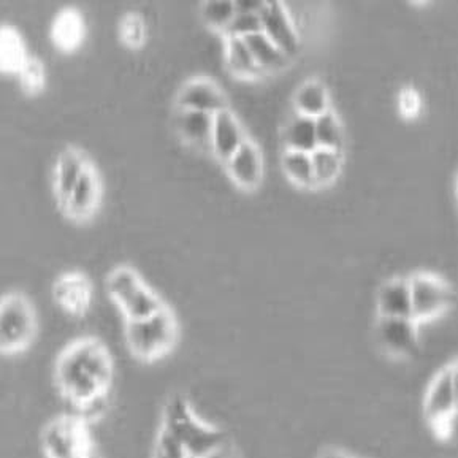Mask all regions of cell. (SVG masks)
Masks as SVG:
<instances>
[{
  "label": "cell",
  "instance_id": "cell-27",
  "mask_svg": "<svg viewBox=\"0 0 458 458\" xmlns=\"http://www.w3.org/2000/svg\"><path fill=\"white\" fill-rule=\"evenodd\" d=\"M283 167H284L287 176L300 186H303V188L316 186L311 154L287 151L283 157Z\"/></svg>",
  "mask_w": 458,
  "mask_h": 458
},
{
  "label": "cell",
  "instance_id": "cell-3",
  "mask_svg": "<svg viewBox=\"0 0 458 458\" xmlns=\"http://www.w3.org/2000/svg\"><path fill=\"white\" fill-rule=\"evenodd\" d=\"M176 340L178 322L168 306L145 319L125 320V343L137 360H159L174 349Z\"/></svg>",
  "mask_w": 458,
  "mask_h": 458
},
{
  "label": "cell",
  "instance_id": "cell-33",
  "mask_svg": "<svg viewBox=\"0 0 458 458\" xmlns=\"http://www.w3.org/2000/svg\"><path fill=\"white\" fill-rule=\"evenodd\" d=\"M265 2H235L236 12L242 13H260Z\"/></svg>",
  "mask_w": 458,
  "mask_h": 458
},
{
  "label": "cell",
  "instance_id": "cell-32",
  "mask_svg": "<svg viewBox=\"0 0 458 458\" xmlns=\"http://www.w3.org/2000/svg\"><path fill=\"white\" fill-rule=\"evenodd\" d=\"M188 452L176 441L174 435H170L165 428H160L156 445H154L153 458H186Z\"/></svg>",
  "mask_w": 458,
  "mask_h": 458
},
{
  "label": "cell",
  "instance_id": "cell-29",
  "mask_svg": "<svg viewBox=\"0 0 458 458\" xmlns=\"http://www.w3.org/2000/svg\"><path fill=\"white\" fill-rule=\"evenodd\" d=\"M119 40L125 48L140 49L146 42L145 20L140 13H125L118 28Z\"/></svg>",
  "mask_w": 458,
  "mask_h": 458
},
{
  "label": "cell",
  "instance_id": "cell-17",
  "mask_svg": "<svg viewBox=\"0 0 458 458\" xmlns=\"http://www.w3.org/2000/svg\"><path fill=\"white\" fill-rule=\"evenodd\" d=\"M30 55L21 30L13 24H0V75L16 77Z\"/></svg>",
  "mask_w": 458,
  "mask_h": 458
},
{
  "label": "cell",
  "instance_id": "cell-38",
  "mask_svg": "<svg viewBox=\"0 0 458 458\" xmlns=\"http://www.w3.org/2000/svg\"><path fill=\"white\" fill-rule=\"evenodd\" d=\"M186 458H195V457H191V455H189V457H186Z\"/></svg>",
  "mask_w": 458,
  "mask_h": 458
},
{
  "label": "cell",
  "instance_id": "cell-2",
  "mask_svg": "<svg viewBox=\"0 0 458 458\" xmlns=\"http://www.w3.org/2000/svg\"><path fill=\"white\" fill-rule=\"evenodd\" d=\"M38 336V314L24 292H7L0 297V355H20Z\"/></svg>",
  "mask_w": 458,
  "mask_h": 458
},
{
  "label": "cell",
  "instance_id": "cell-20",
  "mask_svg": "<svg viewBox=\"0 0 458 458\" xmlns=\"http://www.w3.org/2000/svg\"><path fill=\"white\" fill-rule=\"evenodd\" d=\"M213 118L211 114L199 112L178 110L174 127L180 133L181 139L189 145L197 148L211 146V132H213Z\"/></svg>",
  "mask_w": 458,
  "mask_h": 458
},
{
  "label": "cell",
  "instance_id": "cell-30",
  "mask_svg": "<svg viewBox=\"0 0 458 458\" xmlns=\"http://www.w3.org/2000/svg\"><path fill=\"white\" fill-rule=\"evenodd\" d=\"M235 14V2H207L201 5L203 21L216 30L225 32Z\"/></svg>",
  "mask_w": 458,
  "mask_h": 458
},
{
  "label": "cell",
  "instance_id": "cell-19",
  "mask_svg": "<svg viewBox=\"0 0 458 458\" xmlns=\"http://www.w3.org/2000/svg\"><path fill=\"white\" fill-rule=\"evenodd\" d=\"M377 313L379 318L412 319L408 279H390L381 285L377 293Z\"/></svg>",
  "mask_w": 458,
  "mask_h": 458
},
{
  "label": "cell",
  "instance_id": "cell-18",
  "mask_svg": "<svg viewBox=\"0 0 458 458\" xmlns=\"http://www.w3.org/2000/svg\"><path fill=\"white\" fill-rule=\"evenodd\" d=\"M243 129L235 116L229 110L217 113L213 118V132H211V148L219 159L227 162L243 145Z\"/></svg>",
  "mask_w": 458,
  "mask_h": 458
},
{
  "label": "cell",
  "instance_id": "cell-14",
  "mask_svg": "<svg viewBox=\"0 0 458 458\" xmlns=\"http://www.w3.org/2000/svg\"><path fill=\"white\" fill-rule=\"evenodd\" d=\"M259 16L262 22V32L284 53L285 56L289 57V55L299 49V35L293 29L283 4L265 2Z\"/></svg>",
  "mask_w": 458,
  "mask_h": 458
},
{
  "label": "cell",
  "instance_id": "cell-15",
  "mask_svg": "<svg viewBox=\"0 0 458 458\" xmlns=\"http://www.w3.org/2000/svg\"><path fill=\"white\" fill-rule=\"evenodd\" d=\"M176 105H178V110L207 113L211 116L227 110L221 89L209 80H203V78L191 80L184 84L178 94Z\"/></svg>",
  "mask_w": 458,
  "mask_h": 458
},
{
  "label": "cell",
  "instance_id": "cell-35",
  "mask_svg": "<svg viewBox=\"0 0 458 458\" xmlns=\"http://www.w3.org/2000/svg\"><path fill=\"white\" fill-rule=\"evenodd\" d=\"M406 104H408V112L406 113H410V106H412V108H411L412 112H416L417 104H419V100H417V96L416 94H414V92H411V90H408V92H404V94H403L402 106L403 105Z\"/></svg>",
  "mask_w": 458,
  "mask_h": 458
},
{
  "label": "cell",
  "instance_id": "cell-21",
  "mask_svg": "<svg viewBox=\"0 0 458 458\" xmlns=\"http://www.w3.org/2000/svg\"><path fill=\"white\" fill-rule=\"evenodd\" d=\"M254 61L258 64L260 72H273L284 67L287 64V56L281 49L271 42L264 32L250 35L243 38Z\"/></svg>",
  "mask_w": 458,
  "mask_h": 458
},
{
  "label": "cell",
  "instance_id": "cell-28",
  "mask_svg": "<svg viewBox=\"0 0 458 458\" xmlns=\"http://www.w3.org/2000/svg\"><path fill=\"white\" fill-rule=\"evenodd\" d=\"M314 127H316L318 148L341 151L343 129H341L340 121L332 110H328L319 118L314 119Z\"/></svg>",
  "mask_w": 458,
  "mask_h": 458
},
{
  "label": "cell",
  "instance_id": "cell-9",
  "mask_svg": "<svg viewBox=\"0 0 458 458\" xmlns=\"http://www.w3.org/2000/svg\"><path fill=\"white\" fill-rule=\"evenodd\" d=\"M411 297V318L417 324L445 313L454 306L455 293L451 285L428 273H417L408 279Z\"/></svg>",
  "mask_w": 458,
  "mask_h": 458
},
{
  "label": "cell",
  "instance_id": "cell-36",
  "mask_svg": "<svg viewBox=\"0 0 458 458\" xmlns=\"http://www.w3.org/2000/svg\"><path fill=\"white\" fill-rule=\"evenodd\" d=\"M322 458H349L346 455H343L340 452H327L326 455Z\"/></svg>",
  "mask_w": 458,
  "mask_h": 458
},
{
  "label": "cell",
  "instance_id": "cell-34",
  "mask_svg": "<svg viewBox=\"0 0 458 458\" xmlns=\"http://www.w3.org/2000/svg\"><path fill=\"white\" fill-rule=\"evenodd\" d=\"M203 458H235V455L232 454V451H230L229 447L224 443L221 447H217L216 451L211 452L207 457Z\"/></svg>",
  "mask_w": 458,
  "mask_h": 458
},
{
  "label": "cell",
  "instance_id": "cell-31",
  "mask_svg": "<svg viewBox=\"0 0 458 458\" xmlns=\"http://www.w3.org/2000/svg\"><path fill=\"white\" fill-rule=\"evenodd\" d=\"M258 32H262V22H260L259 13L236 12L229 28L225 29L227 38H246V37L258 34Z\"/></svg>",
  "mask_w": 458,
  "mask_h": 458
},
{
  "label": "cell",
  "instance_id": "cell-37",
  "mask_svg": "<svg viewBox=\"0 0 458 458\" xmlns=\"http://www.w3.org/2000/svg\"><path fill=\"white\" fill-rule=\"evenodd\" d=\"M72 458H98V452H89V454H83V455H77V457Z\"/></svg>",
  "mask_w": 458,
  "mask_h": 458
},
{
  "label": "cell",
  "instance_id": "cell-10",
  "mask_svg": "<svg viewBox=\"0 0 458 458\" xmlns=\"http://www.w3.org/2000/svg\"><path fill=\"white\" fill-rule=\"evenodd\" d=\"M51 299L64 314L81 319L92 308L94 285L84 271H64L53 281Z\"/></svg>",
  "mask_w": 458,
  "mask_h": 458
},
{
  "label": "cell",
  "instance_id": "cell-16",
  "mask_svg": "<svg viewBox=\"0 0 458 458\" xmlns=\"http://www.w3.org/2000/svg\"><path fill=\"white\" fill-rule=\"evenodd\" d=\"M229 174L240 188H258L264 174L262 154L258 146L250 140H246L240 149L227 160Z\"/></svg>",
  "mask_w": 458,
  "mask_h": 458
},
{
  "label": "cell",
  "instance_id": "cell-5",
  "mask_svg": "<svg viewBox=\"0 0 458 458\" xmlns=\"http://www.w3.org/2000/svg\"><path fill=\"white\" fill-rule=\"evenodd\" d=\"M106 293L125 320L145 319L164 308L162 300L151 291L139 273L129 265H119L113 268L105 281Z\"/></svg>",
  "mask_w": 458,
  "mask_h": 458
},
{
  "label": "cell",
  "instance_id": "cell-8",
  "mask_svg": "<svg viewBox=\"0 0 458 458\" xmlns=\"http://www.w3.org/2000/svg\"><path fill=\"white\" fill-rule=\"evenodd\" d=\"M104 200V181L98 165L90 162L78 180L75 188L70 191L67 199L59 207V213L67 223L83 227L92 223L102 208Z\"/></svg>",
  "mask_w": 458,
  "mask_h": 458
},
{
  "label": "cell",
  "instance_id": "cell-22",
  "mask_svg": "<svg viewBox=\"0 0 458 458\" xmlns=\"http://www.w3.org/2000/svg\"><path fill=\"white\" fill-rule=\"evenodd\" d=\"M22 96L28 98H37L42 96L48 88V70L42 57L30 55L26 64L22 65L20 73L16 75Z\"/></svg>",
  "mask_w": 458,
  "mask_h": 458
},
{
  "label": "cell",
  "instance_id": "cell-7",
  "mask_svg": "<svg viewBox=\"0 0 458 458\" xmlns=\"http://www.w3.org/2000/svg\"><path fill=\"white\" fill-rule=\"evenodd\" d=\"M457 369L455 363L441 369L431 381L425 394V417L431 425V430L437 437L447 439L455 427V410H457V390H455Z\"/></svg>",
  "mask_w": 458,
  "mask_h": 458
},
{
  "label": "cell",
  "instance_id": "cell-25",
  "mask_svg": "<svg viewBox=\"0 0 458 458\" xmlns=\"http://www.w3.org/2000/svg\"><path fill=\"white\" fill-rule=\"evenodd\" d=\"M227 65L240 78H256L262 73L243 38H227Z\"/></svg>",
  "mask_w": 458,
  "mask_h": 458
},
{
  "label": "cell",
  "instance_id": "cell-12",
  "mask_svg": "<svg viewBox=\"0 0 458 458\" xmlns=\"http://www.w3.org/2000/svg\"><path fill=\"white\" fill-rule=\"evenodd\" d=\"M88 37V24L83 12L69 5L57 12L49 22L48 38L51 47L63 56H73L83 48Z\"/></svg>",
  "mask_w": 458,
  "mask_h": 458
},
{
  "label": "cell",
  "instance_id": "cell-24",
  "mask_svg": "<svg viewBox=\"0 0 458 458\" xmlns=\"http://www.w3.org/2000/svg\"><path fill=\"white\" fill-rule=\"evenodd\" d=\"M284 141L287 151L313 153L314 149H318L314 119L300 116V114L297 118L292 119L291 123L285 125Z\"/></svg>",
  "mask_w": 458,
  "mask_h": 458
},
{
  "label": "cell",
  "instance_id": "cell-26",
  "mask_svg": "<svg viewBox=\"0 0 458 458\" xmlns=\"http://www.w3.org/2000/svg\"><path fill=\"white\" fill-rule=\"evenodd\" d=\"M311 162L316 186H326L338 178L341 172L340 151L318 148L311 153Z\"/></svg>",
  "mask_w": 458,
  "mask_h": 458
},
{
  "label": "cell",
  "instance_id": "cell-11",
  "mask_svg": "<svg viewBox=\"0 0 458 458\" xmlns=\"http://www.w3.org/2000/svg\"><path fill=\"white\" fill-rule=\"evenodd\" d=\"M90 162L92 159L89 154L78 145L69 143L57 151L53 168H51V192L56 201L57 208L67 199L70 191L75 188V184Z\"/></svg>",
  "mask_w": 458,
  "mask_h": 458
},
{
  "label": "cell",
  "instance_id": "cell-6",
  "mask_svg": "<svg viewBox=\"0 0 458 458\" xmlns=\"http://www.w3.org/2000/svg\"><path fill=\"white\" fill-rule=\"evenodd\" d=\"M47 458H72L96 451L89 422L81 416H59L49 420L40 433Z\"/></svg>",
  "mask_w": 458,
  "mask_h": 458
},
{
  "label": "cell",
  "instance_id": "cell-4",
  "mask_svg": "<svg viewBox=\"0 0 458 458\" xmlns=\"http://www.w3.org/2000/svg\"><path fill=\"white\" fill-rule=\"evenodd\" d=\"M162 428L174 435L191 457H207L225 443L223 433L201 422L189 403L180 396L170 400L165 406Z\"/></svg>",
  "mask_w": 458,
  "mask_h": 458
},
{
  "label": "cell",
  "instance_id": "cell-23",
  "mask_svg": "<svg viewBox=\"0 0 458 458\" xmlns=\"http://www.w3.org/2000/svg\"><path fill=\"white\" fill-rule=\"evenodd\" d=\"M295 108L300 116L316 119L328 112V94L326 86L319 81L301 84L295 94Z\"/></svg>",
  "mask_w": 458,
  "mask_h": 458
},
{
  "label": "cell",
  "instance_id": "cell-13",
  "mask_svg": "<svg viewBox=\"0 0 458 458\" xmlns=\"http://www.w3.org/2000/svg\"><path fill=\"white\" fill-rule=\"evenodd\" d=\"M375 332L377 344L390 357H410L419 344L416 320L379 318Z\"/></svg>",
  "mask_w": 458,
  "mask_h": 458
},
{
  "label": "cell",
  "instance_id": "cell-1",
  "mask_svg": "<svg viewBox=\"0 0 458 458\" xmlns=\"http://www.w3.org/2000/svg\"><path fill=\"white\" fill-rule=\"evenodd\" d=\"M114 377L108 347L94 336L72 341L57 355L55 382L61 395L78 411L106 398Z\"/></svg>",
  "mask_w": 458,
  "mask_h": 458
}]
</instances>
